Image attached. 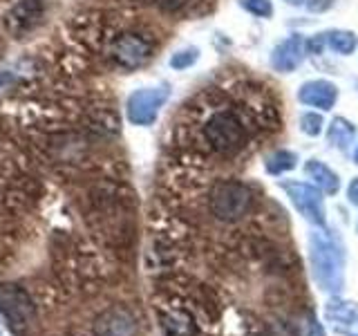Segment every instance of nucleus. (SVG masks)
Wrapping results in <instances>:
<instances>
[{"label":"nucleus","mask_w":358,"mask_h":336,"mask_svg":"<svg viewBox=\"0 0 358 336\" xmlns=\"http://www.w3.org/2000/svg\"><path fill=\"white\" fill-rule=\"evenodd\" d=\"M354 160H356V164H358V148H356V153H354Z\"/></svg>","instance_id":"25"},{"label":"nucleus","mask_w":358,"mask_h":336,"mask_svg":"<svg viewBox=\"0 0 358 336\" xmlns=\"http://www.w3.org/2000/svg\"><path fill=\"white\" fill-rule=\"evenodd\" d=\"M347 197H350V202L354 206H358V177L350 184V188H347Z\"/></svg>","instance_id":"21"},{"label":"nucleus","mask_w":358,"mask_h":336,"mask_svg":"<svg viewBox=\"0 0 358 336\" xmlns=\"http://www.w3.org/2000/svg\"><path fill=\"white\" fill-rule=\"evenodd\" d=\"M309 258L313 278L320 289L336 294L343 287V251L327 233H311L309 238Z\"/></svg>","instance_id":"1"},{"label":"nucleus","mask_w":358,"mask_h":336,"mask_svg":"<svg viewBox=\"0 0 358 336\" xmlns=\"http://www.w3.org/2000/svg\"><path fill=\"white\" fill-rule=\"evenodd\" d=\"M307 336H324L322 325H320L316 318H311V321H309V332H307Z\"/></svg>","instance_id":"22"},{"label":"nucleus","mask_w":358,"mask_h":336,"mask_svg":"<svg viewBox=\"0 0 358 336\" xmlns=\"http://www.w3.org/2000/svg\"><path fill=\"white\" fill-rule=\"evenodd\" d=\"M0 316L16 336H25L36 323V305L29 291L16 283H0Z\"/></svg>","instance_id":"3"},{"label":"nucleus","mask_w":358,"mask_h":336,"mask_svg":"<svg viewBox=\"0 0 358 336\" xmlns=\"http://www.w3.org/2000/svg\"><path fill=\"white\" fill-rule=\"evenodd\" d=\"M9 81H11V74H9V72H5V70H0V88L7 85Z\"/></svg>","instance_id":"23"},{"label":"nucleus","mask_w":358,"mask_h":336,"mask_svg":"<svg viewBox=\"0 0 358 336\" xmlns=\"http://www.w3.org/2000/svg\"><path fill=\"white\" fill-rule=\"evenodd\" d=\"M152 3L157 5V7H162V9H166V11H177V9H182L188 0H152Z\"/></svg>","instance_id":"20"},{"label":"nucleus","mask_w":358,"mask_h":336,"mask_svg":"<svg viewBox=\"0 0 358 336\" xmlns=\"http://www.w3.org/2000/svg\"><path fill=\"white\" fill-rule=\"evenodd\" d=\"M287 3H291V5H302L305 0H287Z\"/></svg>","instance_id":"24"},{"label":"nucleus","mask_w":358,"mask_h":336,"mask_svg":"<svg viewBox=\"0 0 358 336\" xmlns=\"http://www.w3.org/2000/svg\"><path fill=\"white\" fill-rule=\"evenodd\" d=\"M45 11H48V7H45L43 0H20V3H16L9 9L7 20H5L7 29L14 34L16 38L27 36L29 31H34L41 25Z\"/></svg>","instance_id":"8"},{"label":"nucleus","mask_w":358,"mask_h":336,"mask_svg":"<svg viewBox=\"0 0 358 336\" xmlns=\"http://www.w3.org/2000/svg\"><path fill=\"white\" fill-rule=\"evenodd\" d=\"M253 193L251 188L235 182V179H224L210 190V211L213 216L222 222H238L251 211Z\"/></svg>","instance_id":"4"},{"label":"nucleus","mask_w":358,"mask_h":336,"mask_svg":"<svg viewBox=\"0 0 358 336\" xmlns=\"http://www.w3.org/2000/svg\"><path fill=\"white\" fill-rule=\"evenodd\" d=\"M354 134H356V130L350 121L336 117L327 130V139L336 146V148H347V146L354 141Z\"/></svg>","instance_id":"14"},{"label":"nucleus","mask_w":358,"mask_h":336,"mask_svg":"<svg viewBox=\"0 0 358 336\" xmlns=\"http://www.w3.org/2000/svg\"><path fill=\"white\" fill-rule=\"evenodd\" d=\"M92 330L94 336H137V318L126 307H110L99 314Z\"/></svg>","instance_id":"9"},{"label":"nucleus","mask_w":358,"mask_h":336,"mask_svg":"<svg viewBox=\"0 0 358 336\" xmlns=\"http://www.w3.org/2000/svg\"><path fill=\"white\" fill-rule=\"evenodd\" d=\"M287 195L294 202V206L316 227H324V206H322V193L311 184L305 182H282L280 184Z\"/></svg>","instance_id":"7"},{"label":"nucleus","mask_w":358,"mask_h":336,"mask_svg":"<svg viewBox=\"0 0 358 336\" xmlns=\"http://www.w3.org/2000/svg\"><path fill=\"white\" fill-rule=\"evenodd\" d=\"M324 318L343 336H358V305L350 300L334 298L327 302Z\"/></svg>","instance_id":"10"},{"label":"nucleus","mask_w":358,"mask_h":336,"mask_svg":"<svg viewBox=\"0 0 358 336\" xmlns=\"http://www.w3.org/2000/svg\"><path fill=\"white\" fill-rule=\"evenodd\" d=\"M300 123H302V130H305L307 134H311V137H316V134L322 132V115H318V112H305V115L300 117Z\"/></svg>","instance_id":"19"},{"label":"nucleus","mask_w":358,"mask_h":336,"mask_svg":"<svg viewBox=\"0 0 358 336\" xmlns=\"http://www.w3.org/2000/svg\"><path fill=\"white\" fill-rule=\"evenodd\" d=\"M240 5L249 11L253 16H260V18H268L273 14V5L271 0H240Z\"/></svg>","instance_id":"18"},{"label":"nucleus","mask_w":358,"mask_h":336,"mask_svg":"<svg viewBox=\"0 0 358 336\" xmlns=\"http://www.w3.org/2000/svg\"><path fill=\"white\" fill-rule=\"evenodd\" d=\"M171 99V88L166 83L152 85V88H139L128 97L126 112L128 121L132 126H152L159 117V110L166 106V101Z\"/></svg>","instance_id":"5"},{"label":"nucleus","mask_w":358,"mask_h":336,"mask_svg":"<svg viewBox=\"0 0 358 336\" xmlns=\"http://www.w3.org/2000/svg\"><path fill=\"white\" fill-rule=\"evenodd\" d=\"M305 175L311 179L313 184H316L318 190H322V193H338V188H341V179L338 175H336L329 166H324L322 162L318 160H311L305 164Z\"/></svg>","instance_id":"13"},{"label":"nucleus","mask_w":358,"mask_h":336,"mask_svg":"<svg viewBox=\"0 0 358 336\" xmlns=\"http://www.w3.org/2000/svg\"><path fill=\"white\" fill-rule=\"evenodd\" d=\"M152 56V45L139 34H123L112 45V59L123 70H139Z\"/></svg>","instance_id":"6"},{"label":"nucleus","mask_w":358,"mask_h":336,"mask_svg":"<svg viewBox=\"0 0 358 336\" xmlns=\"http://www.w3.org/2000/svg\"><path fill=\"white\" fill-rule=\"evenodd\" d=\"M0 336H3V330H0Z\"/></svg>","instance_id":"27"},{"label":"nucleus","mask_w":358,"mask_h":336,"mask_svg":"<svg viewBox=\"0 0 358 336\" xmlns=\"http://www.w3.org/2000/svg\"><path fill=\"white\" fill-rule=\"evenodd\" d=\"M204 139L210 146V150L217 155H235L240 153L246 139H249V130L244 126V119L235 110L222 108L215 110L204 123Z\"/></svg>","instance_id":"2"},{"label":"nucleus","mask_w":358,"mask_h":336,"mask_svg":"<svg viewBox=\"0 0 358 336\" xmlns=\"http://www.w3.org/2000/svg\"><path fill=\"white\" fill-rule=\"evenodd\" d=\"M199 59V50L197 48H184V50H179L171 56V67L173 70H188L190 65H195Z\"/></svg>","instance_id":"17"},{"label":"nucleus","mask_w":358,"mask_h":336,"mask_svg":"<svg viewBox=\"0 0 358 336\" xmlns=\"http://www.w3.org/2000/svg\"><path fill=\"white\" fill-rule=\"evenodd\" d=\"M296 162H298V157L296 153H291V150H275L266 157V173H271V175H282L287 171H294L296 168Z\"/></svg>","instance_id":"15"},{"label":"nucleus","mask_w":358,"mask_h":336,"mask_svg":"<svg viewBox=\"0 0 358 336\" xmlns=\"http://www.w3.org/2000/svg\"><path fill=\"white\" fill-rule=\"evenodd\" d=\"M356 231H358V222H356Z\"/></svg>","instance_id":"26"},{"label":"nucleus","mask_w":358,"mask_h":336,"mask_svg":"<svg viewBox=\"0 0 358 336\" xmlns=\"http://www.w3.org/2000/svg\"><path fill=\"white\" fill-rule=\"evenodd\" d=\"M327 43H329V48L334 52H338V54H352L356 50V36L352 31H329L327 34Z\"/></svg>","instance_id":"16"},{"label":"nucleus","mask_w":358,"mask_h":336,"mask_svg":"<svg viewBox=\"0 0 358 336\" xmlns=\"http://www.w3.org/2000/svg\"><path fill=\"white\" fill-rule=\"evenodd\" d=\"M298 99L302 101L305 106H311V108H320V110H329L334 108L336 99H338V90L331 81H309L300 88L298 92Z\"/></svg>","instance_id":"12"},{"label":"nucleus","mask_w":358,"mask_h":336,"mask_svg":"<svg viewBox=\"0 0 358 336\" xmlns=\"http://www.w3.org/2000/svg\"><path fill=\"white\" fill-rule=\"evenodd\" d=\"M307 56V41L294 34L287 41L275 45V50L271 54V65L278 72H294L296 67L305 61Z\"/></svg>","instance_id":"11"}]
</instances>
